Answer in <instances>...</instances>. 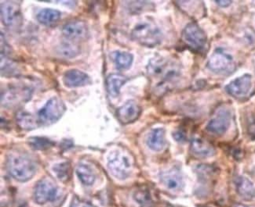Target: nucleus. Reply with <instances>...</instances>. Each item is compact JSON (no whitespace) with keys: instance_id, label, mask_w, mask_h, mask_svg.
Segmentation results:
<instances>
[{"instance_id":"27","label":"nucleus","mask_w":255,"mask_h":207,"mask_svg":"<svg viewBox=\"0 0 255 207\" xmlns=\"http://www.w3.org/2000/svg\"><path fill=\"white\" fill-rule=\"evenodd\" d=\"M28 144L35 150H46L54 145V141L43 137L29 138Z\"/></svg>"},{"instance_id":"7","label":"nucleus","mask_w":255,"mask_h":207,"mask_svg":"<svg viewBox=\"0 0 255 207\" xmlns=\"http://www.w3.org/2000/svg\"><path fill=\"white\" fill-rule=\"evenodd\" d=\"M182 40L187 46L196 52L204 51L207 46V35L204 31L194 23L186 26L181 35Z\"/></svg>"},{"instance_id":"6","label":"nucleus","mask_w":255,"mask_h":207,"mask_svg":"<svg viewBox=\"0 0 255 207\" xmlns=\"http://www.w3.org/2000/svg\"><path fill=\"white\" fill-rule=\"evenodd\" d=\"M108 167L113 176L118 179L129 178L132 172V163L129 158L121 151H113L108 158Z\"/></svg>"},{"instance_id":"3","label":"nucleus","mask_w":255,"mask_h":207,"mask_svg":"<svg viewBox=\"0 0 255 207\" xmlns=\"http://www.w3.org/2000/svg\"><path fill=\"white\" fill-rule=\"evenodd\" d=\"M33 90L22 84H9L2 88L1 92V105L5 108L20 107L31 99Z\"/></svg>"},{"instance_id":"12","label":"nucleus","mask_w":255,"mask_h":207,"mask_svg":"<svg viewBox=\"0 0 255 207\" xmlns=\"http://www.w3.org/2000/svg\"><path fill=\"white\" fill-rule=\"evenodd\" d=\"M231 123V114L226 108H221L207 125V130L216 136H222L227 132Z\"/></svg>"},{"instance_id":"2","label":"nucleus","mask_w":255,"mask_h":207,"mask_svg":"<svg viewBox=\"0 0 255 207\" xmlns=\"http://www.w3.org/2000/svg\"><path fill=\"white\" fill-rule=\"evenodd\" d=\"M6 167L11 176L19 182H27L35 175V162L24 152L14 151L8 154Z\"/></svg>"},{"instance_id":"11","label":"nucleus","mask_w":255,"mask_h":207,"mask_svg":"<svg viewBox=\"0 0 255 207\" xmlns=\"http://www.w3.org/2000/svg\"><path fill=\"white\" fill-rule=\"evenodd\" d=\"M1 19L6 27H17L21 24L20 4L13 1H6L1 3Z\"/></svg>"},{"instance_id":"4","label":"nucleus","mask_w":255,"mask_h":207,"mask_svg":"<svg viewBox=\"0 0 255 207\" xmlns=\"http://www.w3.org/2000/svg\"><path fill=\"white\" fill-rule=\"evenodd\" d=\"M132 39L139 44L153 47L160 43L162 34L156 26L150 23H140L131 32Z\"/></svg>"},{"instance_id":"20","label":"nucleus","mask_w":255,"mask_h":207,"mask_svg":"<svg viewBox=\"0 0 255 207\" xmlns=\"http://www.w3.org/2000/svg\"><path fill=\"white\" fill-rule=\"evenodd\" d=\"M128 81V78L123 75L113 73L106 79V88L112 97H117L120 95L121 87Z\"/></svg>"},{"instance_id":"29","label":"nucleus","mask_w":255,"mask_h":207,"mask_svg":"<svg viewBox=\"0 0 255 207\" xmlns=\"http://www.w3.org/2000/svg\"><path fill=\"white\" fill-rule=\"evenodd\" d=\"M133 198L141 207H152V202L149 193L145 189H138L135 192Z\"/></svg>"},{"instance_id":"16","label":"nucleus","mask_w":255,"mask_h":207,"mask_svg":"<svg viewBox=\"0 0 255 207\" xmlns=\"http://www.w3.org/2000/svg\"><path fill=\"white\" fill-rule=\"evenodd\" d=\"M191 150L195 156L207 158L215 155V149L209 141L203 138L194 137L191 141Z\"/></svg>"},{"instance_id":"31","label":"nucleus","mask_w":255,"mask_h":207,"mask_svg":"<svg viewBox=\"0 0 255 207\" xmlns=\"http://www.w3.org/2000/svg\"><path fill=\"white\" fill-rule=\"evenodd\" d=\"M174 138L178 141H183L185 140V136L183 132H177L174 133Z\"/></svg>"},{"instance_id":"18","label":"nucleus","mask_w":255,"mask_h":207,"mask_svg":"<svg viewBox=\"0 0 255 207\" xmlns=\"http://www.w3.org/2000/svg\"><path fill=\"white\" fill-rule=\"evenodd\" d=\"M147 145L155 152L163 150L166 145L164 130L163 129H155L151 131L147 138Z\"/></svg>"},{"instance_id":"28","label":"nucleus","mask_w":255,"mask_h":207,"mask_svg":"<svg viewBox=\"0 0 255 207\" xmlns=\"http://www.w3.org/2000/svg\"><path fill=\"white\" fill-rule=\"evenodd\" d=\"M10 60L1 57V74L2 77H11L18 73V68Z\"/></svg>"},{"instance_id":"9","label":"nucleus","mask_w":255,"mask_h":207,"mask_svg":"<svg viewBox=\"0 0 255 207\" xmlns=\"http://www.w3.org/2000/svg\"><path fill=\"white\" fill-rule=\"evenodd\" d=\"M58 196V187L50 178H44L35 185L34 199L38 204L43 205L53 201Z\"/></svg>"},{"instance_id":"24","label":"nucleus","mask_w":255,"mask_h":207,"mask_svg":"<svg viewBox=\"0 0 255 207\" xmlns=\"http://www.w3.org/2000/svg\"><path fill=\"white\" fill-rule=\"evenodd\" d=\"M111 58L120 70H125L131 66L133 55L127 52L115 51L111 54Z\"/></svg>"},{"instance_id":"22","label":"nucleus","mask_w":255,"mask_h":207,"mask_svg":"<svg viewBox=\"0 0 255 207\" xmlns=\"http://www.w3.org/2000/svg\"><path fill=\"white\" fill-rule=\"evenodd\" d=\"M61 17V13L57 9H41L38 13L36 18L38 21L44 25H52L56 24L60 20Z\"/></svg>"},{"instance_id":"19","label":"nucleus","mask_w":255,"mask_h":207,"mask_svg":"<svg viewBox=\"0 0 255 207\" xmlns=\"http://www.w3.org/2000/svg\"><path fill=\"white\" fill-rule=\"evenodd\" d=\"M237 193L245 199L251 200L255 196V188L253 183L245 177H238L236 180Z\"/></svg>"},{"instance_id":"5","label":"nucleus","mask_w":255,"mask_h":207,"mask_svg":"<svg viewBox=\"0 0 255 207\" xmlns=\"http://www.w3.org/2000/svg\"><path fill=\"white\" fill-rule=\"evenodd\" d=\"M66 107L58 97L51 98L38 113L39 125L49 126L56 123L64 115Z\"/></svg>"},{"instance_id":"13","label":"nucleus","mask_w":255,"mask_h":207,"mask_svg":"<svg viewBox=\"0 0 255 207\" xmlns=\"http://www.w3.org/2000/svg\"><path fill=\"white\" fill-rule=\"evenodd\" d=\"M62 34L69 40H84L89 35V30L83 20H72L63 26Z\"/></svg>"},{"instance_id":"1","label":"nucleus","mask_w":255,"mask_h":207,"mask_svg":"<svg viewBox=\"0 0 255 207\" xmlns=\"http://www.w3.org/2000/svg\"><path fill=\"white\" fill-rule=\"evenodd\" d=\"M148 73L156 82V87L166 88L168 83L175 81L180 76V68L174 61L155 57L149 61Z\"/></svg>"},{"instance_id":"25","label":"nucleus","mask_w":255,"mask_h":207,"mask_svg":"<svg viewBox=\"0 0 255 207\" xmlns=\"http://www.w3.org/2000/svg\"><path fill=\"white\" fill-rule=\"evenodd\" d=\"M57 53L60 57L67 59L74 58L80 53V48L70 42H63L57 48Z\"/></svg>"},{"instance_id":"15","label":"nucleus","mask_w":255,"mask_h":207,"mask_svg":"<svg viewBox=\"0 0 255 207\" xmlns=\"http://www.w3.org/2000/svg\"><path fill=\"white\" fill-rule=\"evenodd\" d=\"M64 84L69 88L85 86L91 84V77L88 74L76 69L65 72L63 77Z\"/></svg>"},{"instance_id":"23","label":"nucleus","mask_w":255,"mask_h":207,"mask_svg":"<svg viewBox=\"0 0 255 207\" xmlns=\"http://www.w3.org/2000/svg\"><path fill=\"white\" fill-rule=\"evenodd\" d=\"M76 171L78 178L83 185H93L96 179L95 171H93L91 166L85 163H80L76 167Z\"/></svg>"},{"instance_id":"10","label":"nucleus","mask_w":255,"mask_h":207,"mask_svg":"<svg viewBox=\"0 0 255 207\" xmlns=\"http://www.w3.org/2000/svg\"><path fill=\"white\" fill-rule=\"evenodd\" d=\"M253 86L252 75L244 74L233 80L228 84L226 89L233 97L238 99H246L251 93Z\"/></svg>"},{"instance_id":"21","label":"nucleus","mask_w":255,"mask_h":207,"mask_svg":"<svg viewBox=\"0 0 255 207\" xmlns=\"http://www.w3.org/2000/svg\"><path fill=\"white\" fill-rule=\"evenodd\" d=\"M16 122L19 128L23 130H33L39 125V121L34 118V116L28 112L17 113L16 115Z\"/></svg>"},{"instance_id":"14","label":"nucleus","mask_w":255,"mask_h":207,"mask_svg":"<svg viewBox=\"0 0 255 207\" xmlns=\"http://www.w3.org/2000/svg\"><path fill=\"white\" fill-rule=\"evenodd\" d=\"M140 114V107L134 101L130 100L117 110V118L121 123L128 125L136 121Z\"/></svg>"},{"instance_id":"30","label":"nucleus","mask_w":255,"mask_h":207,"mask_svg":"<svg viewBox=\"0 0 255 207\" xmlns=\"http://www.w3.org/2000/svg\"><path fill=\"white\" fill-rule=\"evenodd\" d=\"M71 207H95L92 204H90L88 202L83 201V200L78 199L77 197H75L72 200V204H71Z\"/></svg>"},{"instance_id":"26","label":"nucleus","mask_w":255,"mask_h":207,"mask_svg":"<svg viewBox=\"0 0 255 207\" xmlns=\"http://www.w3.org/2000/svg\"><path fill=\"white\" fill-rule=\"evenodd\" d=\"M53 171L60 181L67 182L71 178L72 173L70 163L68 162L57 163L53 167Z\"/></svg>"},{"instance_id":"32","label":"nucleus","mask_w":255,"mask_h":207,"mask_svg":"<svg viewBox=\"0 0 255 207\" xmlns=\"http://www.w3.org/2000/svg\"><path fill=\"white\" fill-rule=\"evenodd\" d=\"M217 3L222 7H226V6H230L232 3V1H225V0H220V1H216Z\"/></svg>"},{"instance_id":"17","label":"nucleus","mask_w":255,"mask_h":207,"mask_svg":"<svg viewBox=\"0 0 255 207\" xmlns=\"http://www.w3.org/2000/svg\"><path fill=\"white\" fill-rule=\"evenodd\" d=\"M161 181L166 189L172 192H178L183 188L182 177L176 169H171L161 174Z\"/></svg>"},{"instance_id":"8","label":"nucleus","mask_w":255,"mask_h":207,"mask_svg":"<svg viewBox=\"0 0 255 207\" xmlns=\"http://www.w3.org/2000/svg\"><path fill=\"white\" fill-rule=\"evenodd\" d=\"M208 68L215 73L229 74L235 70V61L226 52L217 50L208 61Z\"/></svg>"},{"instance_id":"33","label":"nucleus","mask_w":255,"mask_h":207,"mask_svg":"<svg viewBox=\"0 0 255 207\" xmlns=\"http://www.w3.org/2000/svg\"><path fill=\"white\" fill-rule=\"evenodd\" d=\"M235 207H246V206L242 205V204H237V205L235 206Z\"/></svg>"}]
</instances>
